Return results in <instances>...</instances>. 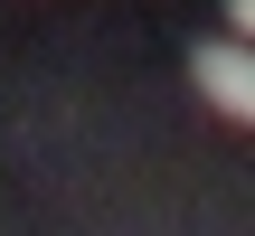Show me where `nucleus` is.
<instances>
[{
  "instance_id": "obj_2",
  "label": "nucleus",
  "mask_w": 255,
  "mask_h": 236,
  "mask_svg": "<svg viewBox=\"0 0 255 236\" xmlns=\"http://www.w3.org/2000/svg\"><path fill=\"white\" fill-rule=\"evenodd\" d=\"M227 28H237V38L255 47V0H227Z\"/></svg>"
},
{
  "instance_id": "obj_1",
  "label": "nucleus",
  "mask_w": 255,
  "mask_h": 236,
  "mask_svg": "<svg viewBox=\"0 0 255 236\" xmlns=\"http://www.w3.org/2000/svg\"><path fill=\"white\" fill-rule=\"evenodd\" d=\"M189 76H199V95H208L227 123H255V47L246 38H208V47L189 57Z\"/></svg>"
}]
</instances>
